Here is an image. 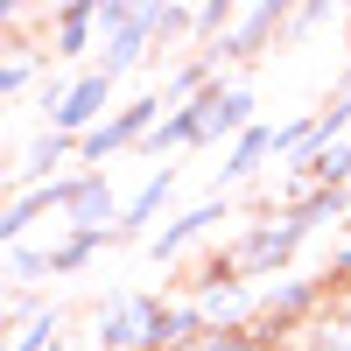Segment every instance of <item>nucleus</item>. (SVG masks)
Instances as JSON below:
<instances>
[{
    "label": "nucleus",
    "mask_w": 351,
    "mask_h": 351,
    "mask_svg": "<svg viewBox=\"0 0 351 351\" xmlns=\"http://www.w3.org/2000/svg\"><path fill=\"white\" fill-rule=\"evenodd\" d=\"M302 246H309V232H302L295 211H260L239 239L225 246V260H232V274H239V281L267 288V281H281V274H295V253H302Z\"/></svg>",
    "instance_id": "f257e3e1"
},
{
    "label": "nucleus",
    "mask_w": 351,
    "mask_h": 351,
    "mask_svg": "<svg viewBox=\"0 0 351 351\" xmlns=\"http://www.w3.org/2000/svg\"><path fill=\"white\" fill-rule=\"evenodd\" d=\"M162 309H169V295L112 288V295H99V309H92V344H99V351H155Z\"/></svg>",
    "instance_id": "f03ea898"
},
{
    "label": "nucleus",
    "mask_w": 351,
    "mask_h": 351,
    "mask_svg": "<svg viewBox=\"0 0 351 351\" xmlns=\"http://www.w3.org/2000/svg\"><path fill=\"white\" fill-rule=\"evenodd\" d=\"M183 295L204 309V324H211V330H253V316H260V288L232 274V260H225V253L204 260V267L190 274Z\"/></svg>",
    "instance_id": "7ed1b4c3"
},
{
    "label": "nucleus",
    "mask_w": 351,
    "mask_h": 351,
    "mask_svg": "<svg viewBox=\"0 0 351 351\" xmlns=\"http://www.w3.org/2000/svg\"><path fill=\"white\" fill-rule=\"evenodd\" d=\"M260 99H253V84H232V77H218L211 92H204L190 112H197V148H232V141H246L253 127H260V112H253Z\"/></svg>",
    "instance_id": "20e7f679"
},
{
    "label": "nucleus",
    "mask_w": 351,
    "mask_h": 351,
    "mask_svg": "<svg viewBox=\"0 0 351 351\" xmlns=\"http://www.w3.org/2000/svg\"><path fill=\"white\" fill-rule=\"evenodd\" d=\"M281 36H288V8H281V0H246V8L232 14V36L204 56V64L225 77V64H253V56H267Z\"/></svg>",
    "instance_id": "39448f33"
},
{
    "label": "nucleus",
    "mask_w": 351,
    "mask_h": 351,
    "mask_svg": "<svg viewBox=\"0 0 351 351\" xmlns=\"http://www.w3.org/2000/svg\"><path fill=\"white\" fill-rule=\"evenodd\" d=\"M148 56H155V0H127L120 28L99 36V71L106 77H127V71L148 64Z\"/></svg>",
    "instance_id": "423d86ee"
},
{
    "label": "nucleus",
    "mask_w": 351,
    "mask_h": 351,
    "mask_svg": "<svg viewBox=\"0 0 351 351\" xmlns=\"http://www.w3.org/2000/svg\"><path fill=\"white\" fill-rule=\"evenodd\" d=\"M120 218H127V197L112 190V176H99V169H77V190H71L64 232H92V239H120Z\"/></svg>",
    "instance_id": "0eeeda50"
},
{
    "label": "nucleus",
    "mask_w": 351,
    "mask_h": 351,
    "mask_svg": "<svg viewBox=\"0 0 351 351\" xmlns=\"http://www.w3.org/2000/svg\"><path fill=\"white\" fill-rule=\"evenodd\" d=\"M112 84H120V77H106L99 64H92V71H77V77H71V92H64V106L49 112V127H56V134H71V141H84L92 127H106L112 112H120V106H112Z\"/></svg>",
    "instance_id": "6e6552de"
},
{
    "label": "nucleus",
    "mask_w": 351,
    "mask_h": 351,
    "mask_svg": "<svg viewBox=\"0 0 351 351\" xmlns=\"http://www.w3.org/2000/svg\"><path fill=\"white\" fill-rule=\"evenodd\" d=\"M49 43L43 56H56V64H84V56L99 49V0H64V8H49ZM92 71V64H84Z\"/></svg>",
    "instance_id": "1a4fd4ad"
},
{
    "label": "nucleus",
    "mask_w": 351,
    "mask_h": 351,
    "mask_svg": "<svg viewBox=\"0 0 351 351\" xmlns=\"http://www.w3.org/2000/svg\"><path fill=\"white\" fill-rule=\"evenodd\" d=\"M64 162H77V141H71V134H56V127H43V134H36V141H28V148L8 162L14 197H21V190H43V183H64V176H71Z\"/></svg>",
    "instance_id": "9d476101"
},
{
    "label": "nucleus",
    "mask_w": 351,
    "mask_h": 351,
    "mask_svg": "<svg viewBox=\"0 0 351 351\" xmlns=\"http://www.w3.org/2000/svg\"><path fill=\"white\" fill-rule=\"evenodd\" d=\"M225 218H232V204H225V197H204V204L176 211V218H169V225L155 232V239H148V253H155V260H183V253H190L197 239H211V232H218Z\"/></svg>",
    "instance_id": "9b49d317"
},
{
    "label": "nucleus",
    "mask_w": 351,
    "mask_h": 351,
    "mask_svg": "<svg viewBox=\"0 0 351 351\" xmlns=\"http://www.w3.org/2000/svg\"><path fill=\"white\" fill-rule=\"evenodd\" d=\"M169 197H176V162H162V169H148V176H141V190L127 197L120 239H148V232H155V218L169 211Z\"/></svg>",
    "instance_id": "f8f14e48"
},
{
    "label": "nucleus",
    "mask_w": 351,
    "mask_h": 351,
    "mask_svg": "<svg viewBox=\"0 0 351 351\" xmlns=\"http://www.w3.org/2000/svg\"><path fill=\"white\" fill-rule=\"evenodd\" d=\"M267 162H274V127L260 120L246 141H232V148H225V162H218V183H253V176L267 169Z\"/></svg>",
    "instance_id": "ddd939ff"
},
{
    "label": "nucleus",
    "mask_w": 351,
    "mask_h": 351,
    "mask_svg": "<svg viewBox=\"0 0 351 351\" xmlns=\"http://www.w3.org/2000/svg\"><path fill=\"white\" fill-rule=\"evenodd\" d=\"M49 344H64V309H56V302H36L28 316L8 324V344H0V351H49Z\"/></svg>",
    "instance_id": "4468645a"
},
{
    "label": "nucleus",
    "mask_w": 351,
    "mask_h": 351,
    "mask_svg": "<svg viewBox=\"0 0 351 351\" xmlns=\"http://www.w3.org/2000/svg\"><path fill=\"white\" fill-rule=\"evenodd\" d=\"M197 337H211V324H204V309H197L190 295H169V309H162V337H155V351H190Z\"/></svg>",
    "instance_id": "2eb2a0df"
},
{
    "label": "nucleus",
    "mask_w": 351,
    "mask_h": 351,
    "mask_svg": "<svg viewBox=\"0 0 351 351\" xmlns=\"http://www.w3.org/2000/svg\"><path fill=\"white\" fill-rule=\"evenodd\" d=\"M36 77H49V56H43V49H28V43H8V49H0V92H8V99H21Z\"/></svg>",
    "instance_id": "dca6fc26"
},
{
    "label": "nucleus",
    "mask_w": 351,
    "mask_h": 351,
    "mask_svg": "<svg viewBox=\"0 0 351 351\" xmlns=\"http://www.w3.org/2000/svg\"><path fill=\"white\" fill-rule=\"evenodd\" d=\"M302 351H351V295H330V309L302 330Z\"/></svg>",
    "instance_id": "f3484780"
},
{
    "label": "nucleus",
    "mask_w": 351,
    "mask_h": 351,
    "mask_svg": "<svg viewBox=\"0 0 351 351\" xmlns=\"http://www.w3.org/2000/svg\"><path fill=\"white\" fill-rule=\"evenodd\" d=\"M112 239H92V232H56L49 239V274H84Z\"/></svg>",
    "instance_id": "a211bd4d"
},
{
    "label": "nucleus",
    "mask_w": 351,
    "mask_h": 351,
    "mask_svg": "<svg viewBox=\"0 0 351 351\" xmlns=\"http://www.w3.org/2000/svg\"><path fill=\"white\" fill-rule=\"evenodd\" d=\"M183 148H197V112L183 106V112H169V120L148 134V141H141V155H148L155 169H162V155H183Z\"/></svg>",
    "instance_id": "6ab92c4d"
},
{
    "label": "nucleus",
    "mask_w": 351,
    "mask_h": 351,
    "mask_svg": "<svg viewBox=\"0 0 351 351\" xmlns=\"http://www.w3.org/2000/svg\"><path fill=\"white\" fill-rule=\"evenodd\" d=\"M0 274H8V295H28L36 281H49V246H8V260H0Z\"/></svg>",
    "instance_id": "aec40b11"
},
{
    "label": "nucleus",
    "mask_w": 351,
    "mask_h": 351,
    "mask_svg": "<svg viewBox=\"0 0 351 351\" xmlns=\"http://www.w3.org/2000/svg\"><path fill=\"white\" fill-rule=\"evenodd\" d=\"M190 14L197 8H155V56H176V43H190Z\"/></svg>",
    "instance_id": "412c9836"
},
{
    "label": "nucleus",
    "mask_w": 351,
    "mask_h": 351,
    "mask_svg": "<svg viewBox=\"0 0 351 351\" xmlns=\"http://www.w3.org/2000/svg\"><path fill=\"white\" fill-rule=\"evenodd\" d=\"M190 351H260V344H253L246 330H211V337H197Z\"/></svg>",
    "instance_id": "4be33fe9"
},
{
    "label": "nucleus",
    "mask_w": 351,
    "mask_h": 351,
    "mask_svg": "<svg viewBox=\"0 0 351 351\" xmlns=\"http://www.w3.org/2000/svg\"><path fill=\"white\" fill-rule=\"evenodd\" d=\"M324 281L337 288V295H351V239H344V246L330 253V267H324Z\"/></svg>",
    "instance_id": "5701e85b"
},
{
    "label": "nucleus",
    "mask_w": 351,
    "mask_h": 351,
    "mask_svg": "<svg viewBox=\"0 0 351 351\" xmlns=\"http://www.w3.org/2000/svg\"><path fill=\"white\" fill-rule=\"evenodd\" d=\"M330 8H288V36H309V28H324Z\"/></svg>",
    "instance_id": "b1692460"
},
{
    "label": "nucleus",
    "mask_w": 351,
    "mask_h": 351,
    "mask_svg": "<svg viewBox=\"0 0 351 351\" xmlns=\"http://www.w3.org/2000/svg\"><path fill=\"white\" fill-rule=\"evenodd\" d=\"M330 99H337V106H351V64L337 71V92H330Z\"/></svg>",
    "instance_id": "393cba45"
},
{
    "label": "nucleus",
    "mask_w": 351,
    "mask_h": 351,
    "mask_svg": "<svg viewBox=\"0 0 351 351\" xmlns=\"http://www.w3.org/2000/svg\"><path fill=\"white\" fill-rule=\"evenodd\" d=\"M49 351H71V337H64V344H49Z\"/></svg>",
    "instance_id": "a878e982"
}]
</instances>
